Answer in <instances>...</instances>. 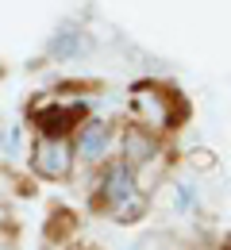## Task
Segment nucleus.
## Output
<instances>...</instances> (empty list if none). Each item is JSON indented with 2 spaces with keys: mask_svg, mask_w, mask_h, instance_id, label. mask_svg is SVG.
Masks as SVG:
<instances>
[{
  "mask_svg": "<svg viewBox=\"0 0 231 250\" xmlns=\"http://www.w3.org/2000/svg\"><path fill=\"white\" fill-rule=\"evenodd\" d=\"M97 208L104 212L108 219L116 223H139V219L150 212V196L139 188L135 181V169L124 162V158H108L104 166H97Z\"/></svg>",
  "mask_w": 231,
  "mask_h": 250,
  "instance_id": "nucleus-1",
  "label": "nucleus"
},
{
  "mask_svg": "<svg viewBox=\"0 0 231 250\" xmlns=\"http://www.w3.org/2000/svg\"><path fill=\"white\" fill-rule=\"evenodd\" d=\"M185 100L177 89H169L162 81H135L131 93H127V120L135 127H143V131H150V135H169V131H177L181 120H185Z\"/></svg>",
  "mask_w": 231,
  "mask_h": 250,
  "instance_id": "nucleus-2",
  "label": "nucleus"
},
{
  "mask_svg": "<svg viewBox=\"0 0 231 250\" xmlns=\"http://www.w3.org/2000/svg\"><path fill=\"white\" fill-rule=\"evenodd\" d=\"M116 139H120V127L104 116H85L69 135L73 154L85 166H104L108 158H116Z\"/></svg>",
  "mask_w": 231,
  "mask_h": 250,
  "instance_id": "nucleus-3",
  "label": "nucleus"
},
{
  "mask_svg": "<svg viewBox=\"0 0 231 250\" xmlns=\"http://www.w3.org/2000/svg\"><path fill=\"white\" fill-rule=\"evenodd\" d=\"M27 158H31L35 177H42V181H66L77 169V154H73L69 135H35Z\"/></svg>",
  "mask_w": 231,
  "mask_h": 250,
  "instance_id": "nucleus-4",
  "label": "nucleus"
},
{
  "mask_svg": "<svg viewBox=\"0 0 231 250\" xmlns=\"http://www.w3.org/2000/svg\"><path fill=\"white\" fill-rule=\"evenodd\" d=\"M89 116L85 100H69V96H42L31 108V127L35 135H73V127Z\"/></svg>",
  "mask_w": 231,
  "mask_h": 250,
  "instance_id": "nucleus-5",
  "label": "nucleus"
},
{
  "mask_svg": "<svg viewBox=\"0 0 231 250\" xmlns=\"http://www.w3.org/2000/svg\"><path fill=\"white\" fill-rule=\"evenodd\" d=\"M93 50V39L85 27H77V23H58L54 35L46 39V58L50 62H77V58H85Z\"/></svg>",
  "mask_w": 231,
  "mask_h": 250,
  "instance_id": "nucleus-6",
  "label": "nucleus"
},
{
  "mask_svg": "<svg viewBox=\"0 0 231 250\" xmlns=\"http://www.w3.org/2000/svg\"><path fill=\"white\" fill-rule=\"evenodd\" d=\"M162 154V139L158 135H150V131H143V127L127 124L120 131V139H116V158H124L127 166H143V162H150V158Z\"/></svg>",
  "mask_w": 231,
  "mask_h": 250,
  "instance_id": "nucleus-7",
  "label": "nucleus"
},
{
  "mask_svg": "<svg viewBox=\"0 0 231 250\" xmlns=\"http://www.w3.org/2000/svg\"><path fill=\"white\" fill-rule=\"evenodd\" d=\"M197 208H200L197 177H193V173H189V177H173V181H169V216L189 219V216H197Z\"/></svg>",
  "mask_w": 231,
  "mask_h": 250,
  "instance_id": "nucleus-8",
  "label": "nucleus"
},
{
  "mask_svg": "<svg viewBox=\"0 0 231 250\" xmlns=\"http://www.w3.org/2000/svg\"><path fill=\"white\" fill-rule=\"evenodd\" d=\"M27 124H12L8 127V135H4V150L0 154L8 158V162H20V158H27Z\"/></svg>",
  "mask_w": 231,
  "mask_h": 250,
  "instance_id": "nucleus-9",
  "label": "nucleus"
},
{
  "mask_svg": "<svg viewBox=\"0 0 231 250\" xmlns=\"http://www.w3.org/2000/svg\"><path fill=\"white\" fill-rule=\"evenodd\" d=\"M185 169H193V173H212V169H216V150L193 146V150L185 154Z\"/></svg>",
  "mask_w": 231,
  "mask_h": 250,
  "instance_id": "nucleus-10",
  "label": "nucleus"
},
{
  "mask_svg": "<svg viewBox=\"0 0 231 250\" xmlns=\"http://www.w3.org/2000/svg\"><path fill=\"white\" fill-rule=\"evenodd\" d=\"M4 135H8V127L0 124V150H4Z\"/></svg>",
  "mask_w": 231,
  "mask_h": 250,
  "instance_id": "nucleus-11",
  "label": "nucleus"
},
{
  "mask_svg": "<svg viewBox=\"0 0 231 250\" xmlns=\"http://www.w3.org/2000/svg\"><path fill=\"white\" fill-rule=\"evenodd\" d=\"M228 250H231V247H228Z\"/></svg>",
  "mask_w": 231,
  "mask_h": 250,
  "instance_id": "nucleus-12",
  "label": "nucleus"
}]
</instances>
